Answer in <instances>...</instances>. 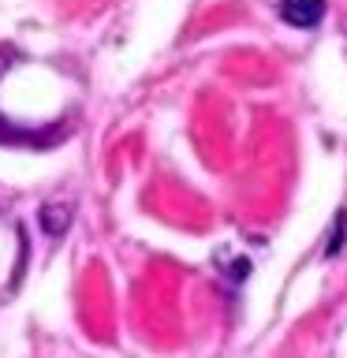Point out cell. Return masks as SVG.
I'll use <instances>...</instances> for the list:
<instances>
[{
  "instance_id": "7a4b0ae2",
  "label": "cell",
  "mask_w": 347,
  "mask_h": 358,
  "mask_svg": "<svg viewBox=\"0 0 347 358\" xmlns=\"http://www.w3.org/2000/svg\"><path fill=\"white\" fill-rule=\"evenodd\" d=\"M41 228L49 235H64L71 228V201H49V206H41Z\"/></svg>"
},
{
  "instance_id": "3957f363",
  "label": "cell",
  "mask_w": 347,
  "mask_h": 358,
  "mask_svg": "<svg viewBox=\"0 0 347 358\" xmlns=\"http://www.w3.org/2000/svg\"><path fill=\"white\" fill-rule=\"evenodd\" d=\"M344 235H347V209L336 213V228H332V235H329V243H325V257H336V254H340Z\"/></svg>"
},
{
  "instance_id": "6da1fadb",
  "label": "cell",
  "mask_w": 347,
  "mask_h": 358,
  "mask_svg": "<svg viewBox=\"0 0 347 358\" xmlns=\"http://www.w3.org/2000/svg\"><path fill=\"white\" fill-rule=\"evenodd\" d=\"M280 15H284V22H291V27L310 30V27H318L321 15H325V0H280Z\"/></svg>"
}]
</instances>
